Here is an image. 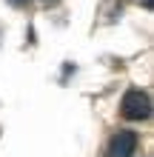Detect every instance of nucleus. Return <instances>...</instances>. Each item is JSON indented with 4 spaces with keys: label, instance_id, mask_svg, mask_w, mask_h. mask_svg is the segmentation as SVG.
Segmentation results:
<instances>
[{
    "label": "nucleus",
    "instance_id": "f257e3e1",
    "mask_svg": "<svg viewBox=\"0 0 154 157\" xmlns=\"http://www.w3.org/2000/svg\"><path fill=\"white\" fill-rule=\"evenodd\" d=\"M123 117H129V120H146L151 114V100L146 91H140V89H129L123 94Z\"/></svg>",
    "mask_w": 154,
    "mask_h": 157
},
{
    "label": "nucleus",
    "instance_id": "f03ea898",
    "mask_svg": "<svg viewBox=\"0 0 154 157\" xmlns=\"http://www.w3.org/2000/svg\"><path fill=\"white\" fill-rule=\"evenodd\" d=\"M134 149H137V134L129 132V128H123V132H117L111 140H108L106 157H131Z\"/></svg>",
    "mask_w": 154,
    "mask_h": 157
},
{
    "label": "nucleus",
    "instance_id": "7ed1b4c3",
    "mask_svg": "<svg viewBox=\"0 0 154 157\" xmlns=\"http://www.w3.org/2000/svg\"><path fill=\"white\" fill-rule=\"evenodd\" d=\"M9 3H12V6H17V9H23V6H29L32 0H9Z\"/></svg>",
    "mask_w": 154,
    "mask_h": 157
},
{
    "label": "nucleus",
    "instance_id": "20e7f679",
    "mask_svg": "<svg viewBox=\"0 0 154 157\" xmlns=\"http://www.w3.org/2000/svg\"><path fill=\"white\" fill-rule=\"evenodd\" d=\"M143 6H146V9H151V6H154V0H143Z\"/></svg>",
    "mask_w": 154,
    "mask_h": 157
},
{
    "label": "nucleus",
    "instance_id": "39448f33",
    "mask_svg": "<svg viewBox=\"0 0 154 157\" xmlns=\"http://www.w3.org/2000/svg\"><path fill=\"white\" fill-rule=\"evenodd\" d=\"M43 3H46V6H54V3H57V0H43Z\"/></svg>",
    "mask_w": 154,
    "mask_h": 157
}]
</instances>
